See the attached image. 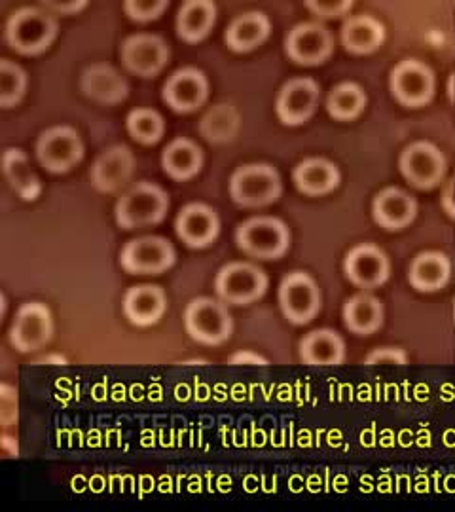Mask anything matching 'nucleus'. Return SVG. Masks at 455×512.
Listing matches in <instances>:
<instances>
[{
    "label": "nucleus",
    "mask_w": 455,
    "mask_h": 512,
    "mask_svg": "<svg viewBox=\"0 0 455 512\" xmlns=\"http://www.w3.org/2000/svg\"><path fill=\"white\" fill-rule=\"evenodd\" d=\"M80 90L91 101L114 107L128 99L129 84L126 76L110 63H93L80 76Z\"/></svg>",
    "instance_id": "obj_20"
},
{
    "label": "nucleus",
    "mask_w": 455,
    "mask_h": 512,
    "mask_svg": "<svg viewBox=\"0 0 455 512\" xmlns=\"http://www.w3.org/2000/svg\"><path fill=\"white\" fill-rule=\"evenodd\" d=\"M236 243L247 256L279 260L291 249V230L281 219L258 215L237 226Z\"/></svg>",
    "instance_id": "obj_3"
},
{
    "label": "nucleus",
    "mask_w": 455,
    "mask_h": 512,
    "mask_svg": "<svg viewBox=\"0 0 455 512\" xmlns=\"http://www.w3.org/2000/svg\"><path fill=\"white\" fill-rule=\"evenodd\" d=\"M175 232L190 249H205L219 238V213L207 203H188L175 219Z\"/></svg>",
    "instance_id": "obj_18"
},
{
    "label": "nucleus",
    "mask_w": 455,
    "mask_h": 512,
    "mask_svg": "<svg viewBox=\"0 0 455 512\" xmlns=\"http://www.w3.org/2000/svg\"><path fill=\"white\" fill-rule=\"evenodd\" d=\"M230 363L232 365H241V363H249V365H266V361L258 355H253L249 351H239L236 355L230 357Z\"/></svg>",
    "instance_id": "obj_41"
},
{
    "label": "nucleus",
    "mask_w": 455,
    "mask_h": 512,
    "mask_svg": "<svg viewBox=\"0 0 455 512\" xmlns=\"http://www.w3.org/2000/svg\"><path fill=\"white\" fill-rule=\"evenodd\" d=\"M272 35V21L264 12H245L228 25L224 33L226 46L236 54L253 52Z\"/></svg>",
    "instance_id": "obj_23"
},
{
    "label": "nucleus",
    "mask_w": 455,
    "mask_h": 512,
    "mask_svg": "<svg viewBox=\"0 0 455 512\" xmlns=\"http://www.w3.org/2000/svg\"><path fill=\"white\" fill-rule=\"evenodd\" d=\"M334 52V37L325 25L306 21L294 25L285 37V54L296 65L317 67L330 59Z\"/></svg>",
    "instance_id": "obj_13"
},
{
    "label": "nucleus",
    "mask_w": 455,
    "mask_h": 512,
    "mask_svg": "<svg viewBox=\"0 0 455 512\" xmlns=\"http://www.w3.org/2000/svg\"><path fill=\"white\" fill-rule=\"evenodd\" d=\"M217 25V4L213 0H186L177 14V35L186 44H198Z\"/></svg>",
    "instance_id": "obj_27"
},
{
    "label": "nucleus",
    "mask_w": 455,
    "mask_h": 512,
    "mask_svg": "<svg viewBox=\"0 0 455 512\" xmlns=\"http://www.w3.org/2000/svg\"><path fill=\"white\" fill-rule=\"evenodd\" d=\"M340 38L349 54H374L385 42V25L370 14L349 16L342 25Z\"/></svg>",
    "instance_id": "obj_28"
},
{
    "label": "nucleus",
    "mask_w": 455,
    "mask_h": 512,
    "mask_svg": "<svg viewBox=\"0 0 455 512\" xmlns=\"http://www.w3.org/2000/svg\"><path fill=\"white\" fill-rule=\"evenodd\" d=\"M177 262V251L162 236L129 239L120 251V266L131 275H160Z\"/></svg>",
    "instance_id": "obj_7"
},
{
    "label": "nucleus",
    "mask_w": 455,
    "mask_h": 512,
    "mask_svg": "<svg viewBox=\"0 0 455 512\" xmlns=\"http://www.w3.org/2000/svg\"><path fill=\"white\" fill-rule=\"evenodd\" d=\"M368 105L363 88L355 82H342L334 86L327 97V112L338 122L357 120Z\"/></svg>",
    "instance_id": "obj_33"
},
{
    "label": "nucleus",
    "mask_w": 455,
    "mask_h": 512,
    "mask_svg": "<svg viewBox=\"0 0 455 512\" xmlns=\"http://www.w3.org/2000/svg\"><path fill=\"white\" fill-rule=\"evenodd\" d=\"M18 421V391L2 385V423L12 425Z\"/></svg>",
    "instance_id": "obj_40"
},
{
    "label": "nucleus",
    "mask_w": 455,
    "mask_h": 512,
    "mask_svg": "<svg viewBox=\"0 0 455 512\" xmlns=\"http://www.w3.org/2000/svg\"><path fill=\"white\" fill-rule=\"evenodd\" d=\"M268 275L253 262H228L215 277V293L222 302L249 306L268 291Z\"/></svg>",
    "instance_id": "obj_6"
},
{
    "label": "nucleus",
    "mask_w": 455,
    "mask_h": 512,
    "mask_svg": "<svg viewBox=\"0 0 455 512\" xmlns=\"http://www.w3.org/2000/svg\"><path fill=\"white\" fill-rule=\"evenodd\" d=\"M54 336L52 311L38 300L19 306L16 319L10 329V344L19 353H35L46 348Z\"/></svg>",
    "instance_id": "obj_11"
},
{
    "label": "nucleus",
    "mask_w": 455,
    "mask_h": 512,
    "mask_svg": "<svg viewBox=\"0 0 455 512\" xmlns=\"http://www.w3.org/2000/svg\"><path fill=\"white\" fill-rule=\"evenodd\" d=\"M306 8L319 18H342L351 12L353 2H349V0H308Z\"/></svg>",
    "instance_id": "obj_37"
},
{
    "label": "nucleus",
    "mask_w": 455,
    "mask_h": 512,
    "mask_svg": "<svg viewBox=\"0 0 455 512\" xmlns=\"http://www.w3.org/2000/svg\"><path fill=\"white\" fill-rule=\"evenodd\" d=\"M38 6L52 14L74 16V14H80L84 8H88V2L86 0H42Z\"/></svg>",
    "instance_id": "obj_39"
},
{
    "label": "nucleus",
    "mask_w": 455,
    "mask_h": 512,
    "mask_svg": "<svg viewBox=\"0 0 455 512\" xmlns=\"http://www.w3.org/2000/svg\"><path fill=\"white\" fill-rule=\"evenodd\" d=\"M184 329L192 340L203 346H220L230 340L234 332V319L226 302L209 296H200L184 308Z\"/></svg>",
    "instance_id": "obj_5"
},
{
    "label": "nucleus",
    "mask_w": 455,
    "mask_h": 512,
    "mask_svg": "<svg viewBox=\"0 0 455 512\" xmlns=\"http://www.w3.org/2000/svg\"><path fill=\"white\" fill-rule=\"evenodd\" d=\"M124 10L129 19L137 23H148L164 16L169 10V2L167 0H128L124 2Z\"/></svg>",
    "instance_id": "obj_36"
},
{
    "label": "nucleus",
    "mask_w": 455,
    "mask_h": 512,
    "mask_svg": "<svg viewBox=\"0 0 455 512\" xmlns=\"http://www.w3.org/2000/svg\"><path fill=\"white\" fill-rule=\"evenodd\" d=\"M135 171V154L126 145H114L97 156L90 169L93 188L101 194L118 192L131 181Z\"/></svg>",
    "instance_id": "obj_19"
},
{
    "label": "nucleus",
    "mask_w": 455,
    "mask_h": 512,
    "mask_svg": "<svg viewBox=\"0 0 455 512\" xmlns=\"http://www.w3.org/2000/svg\"><path fill=\"white\" fill-rule=\"evenodd\" d=\"M2 171L8 184L25 202H35L42 194V183L31 169L29 156L21 148H8L2 156Z\"/></svg>",
    "instance_id": "obj_30"
},
{
    "label": "nucleus",
    "mask_w": 455,
    "mask_h": 512,
    "mask_svg": "<svg viewBox=\"0 0 455 512\" xmlns=\"http://www.w3.org/2000/svg\"><path fill=\"white\" fill-rule=\"evenodd\" d=\"M344 274L355 287L376 289L389 279L391 262L378 245L364 241L347 253L344 258Z\"/></svg>",
    "instance_id": "obj_16"
},
{
    "label": "nucleus",
    "mask_w": 455,
    "mask_h": 512,
    "mask_svg": "<svg viewBox=\"0 0 455 512\" xmlns=\"http://www.w3.org/2000/svg\"><path fill=\"white\" fill-rule=\"evenodd\" d=\"M120 59L128 73L141 78H154L167 67L171 48L160 35L137 33L122 42Z\"/></svg>",
    "instance_id": "obj_12"
},
{
    "label": "nucleus",
    "mask_w": 455,
    "mask_h": 512,
    "mask_svg": "<svg viewBox=\"0 0 455 512\" xmlns=\"http://www.w3.org/2000/svg\"><path fill=\"white\" fill-rule=\"evenodd\" d=\"M59 35L57 19L40 6L16 10L4 27L6 44L21 55L44 54Z\"/></svg>",
    "instance_id": "obj_1"
},
{
    "label": "nucleus",
    "mask_w": 455,
    "mask_h": 512,
    "mask_svg": "<svg viewBox=\"0 0 455 512\" xmlns=\"http://www.w3.org/2000/svg\"><path fill=\"white\" fill-rule=\"evenodd\" d=\"M435 73L429 65L419 59H402L389 76V88L393 97L408 109H419L433 101L435 97Z\"/></svg>",
    "instance_id": "obj_9"
},
{
    "label": "nucleus",
    "mask_w": 455,
    "mask_h": 512,
    "mask_svg": "<svg viewBox=\"0 0 455 512\" xmlns=\"http://www.w3.org/2000/svg\"><path fill=\"white\" fill-rule=\"evenodd\" d=\"M321 103V86L308 76L291 78L283 84L275 99V112L281 124L302 126L317 112Z\"/></svg>",
    "instance_id": "obj_14"
},
{
    "label": "nucleus",
    "mask_w": 455,
    "mask_h": 512,
    "mask_svg": "<svg viewBox=\"0 0 455 512\" xmlns=\"http://www.w3.org/2000/svg\"><path fill=\"white\" fill-rule=\"evenodd\" d=\"M126 128L133 141L152 147L162 141L165 133L164 116L158 110L148 109V107H137L129 110L126 118Z\"/></svg>",
    "instance_id": "obj_34"
},
{
    "label": "nucleus",
    "mask_w": 455,
    "mask_h": 512,
    "mask_svg": "<svg viewBox=\"0 0 455 512\" xmlns=\"http://www.w3.org/2000/svg\"><path fill=\"white\" fill-rule=\"evenodd\" d=\"M162 99L179 114L194 112L209 99V78L196 67H182L165 80Z\"/></svg>",
    "instance_id": "obj_17"
},
{
    "label": "nucleus",
    "mask_w": 455,
    "mask_h": 512,
    "mask_svg": "<svg viewBox=\"0 0 455 512\" xmlns=\"http://www.w3.org/2000/svg\"><path fill=\"white\" fill-rule=\"evenodd\" d=\"M230 198L239 207L258 209L277 202L283 194L279 171L270 164L239 165L230 177Z\"/></svg>",
    "instance_id": "obj_4"
},
{
    "label": "nucleus",
    "mask_w": 455,
    "mask_h": 512,
    "mask_svg": "<svg viewBox=\"0 0 455 512\" xmlns=\"http://www.w3.org/2000/svg\"><path fill=\"white\" fill-rule=\"evenodd\" d=\"M402 177L419 190L435 188L446 175V158L429 141H416L404 148L399 158Z\"/></svg>",
    "instance_id": "obj_15"
},
{
    "label": "nucleus",
    "mask_w": 455,
    "mask_h": 512,
    "mask_svg": "<svg viewBox=\"0 0 455 512\" xmlns=\"http://www.w3.org/2000/svg\"><path fill=\"white\" fill-rule=\"evenodd\" d=\"M450 274V258L438 251L419 253L408 266V281L419 293H437L448 283Z\"/></svg>",
    "instance_id": "obj_29"
},
{
    "label": "nucleus",
    "mask_w": 455,
    "mask_h": 512,
    "mask_svg": "<svg viewBox=\"0 0 455 512\" xmlns=\"http://www.w3.org/2000/svg\"><path fill=\"white\" fill-rule=\"evenodd\" d=\"M122 310L129 323L135 327L145 329L156 325L167 311V294L164 287L152 283L129 287L124 294Z\"/></svg>",
    "instance_id": "obj_21"
},
{
    "label": "nucleus",
    "mask_w": 455,
    "mask_h": 512,
    "mask_svg": "<svg viewBox=\"0 0 455 512\" xmlns=\"http://www.w3.org/2000/svg\"><path fill=\"white\" fill-rule=\"evenodd\" d=\"M169 205V194L160 184L139 181L118 198L114 215L120 228L135 230L164 222Z\"/></svg>",
    "instance_id": "obj_2"
},
{
    "label": "nucleus",
    "mask_w": 455,
    "mask_h": 512,
    "mask_svg": "<svg viewBox=\"0 0 455 512\" xmlns=\"http://www.w3.org/2000/svg\"><path fill=\"white\" fill-rule=\"evenodd\" d=\"M300 359L310 366L342 365L346 361V342L336 330H311L300 340Z\"/></svg>",
    "instance_id": "obj_25"
},
{
    "label": "nucleus",
    "mask_w": 455,
    "mask_h": 512,
    "mask_svg": "<svg viewBox=\"0 0 455 512\" xmlns=\"http://www.w3.org/2000/svg\"><path fill=\"white\" fill-rule=\"evenodd\" d=\"M29 86V76L23 67L10 59L0 61V105L2 109L18 107Z\"/></svg>",
    "instance_id": "obj_35"
},
{
    "label": "nucleus",
    "mask_w": 455,
    "mask_h": 512,
    "mask_svg": "<svg viewBox=\"0 0 455 512\" xmlns=\"http://www.w3.org/2000/svg\"><path fill=\"white\" fill-rule=\"evenodd\" d=\"M279 306L292 325H306L323 308V294L310 274L294 270L279 285Z\"/></svg>",
    "instance_id": "obj_8"
},
{
    "label": "nucleus",
    "mask_w": 455,
    "mask_h": 512,
    "mask_svg": "<svg viewBox=\"0 0 455 512\" xmlns=\"http://www.w3.org/2000/svg\"><path fill=\"white\" fill-rule=\"evenodd\" d=\"M383 304L372 294H355L344 304V323L347 329L359 336L374 334L382 329Z\"/></svg>",
    "instance_id": "obj_31"
},
{
    "label": "nucleus",
    "mask_w": 455,
    "mask_h": 512,
    "mask_svg": "<svg viewBox=\"0 0 455 512\" xmlns=\"http://www.w3.org/2000/svg\"><path fill=\"white\" fill-rule=\"evenodd\" d=\"M406 361H408L406 351L401 348H391V346L372 349L364 357L366 365H406Z\"/></svg>",
    "instance_id": "obj_38"
},
{
    "label": "nucleus",
    "mask_w": 455,
    "mask_h": 512,
    "mask_svg": "<svg viewBox=\"0 0 455 512\" xmlns=\"http://www.w3.org/2000/svg\"><path fill=\"white\" fill-rule=\"evenodd\" d=\"M203 150L188 137L173 139L162 152V167L165 175L177 183H186L200 175L203 167Z\"/></svg>",
    "instance_id": "obj_26"
},
{
    "label": "nucleus",
    "mask_w": 455,
    "mask_h": 512,
    "mask_svg": "<svg viewBox=\"0 0 455 512\" xmlns=\"http://www.w3.org/2000/svg\"><path fill=\"white\" fill-rule=\"evenodd\" d=\"M35 152L38 164L54 175H61L82 162L84 143L71 126H54L40 133Z\"/></svg>",
    "instance_id": "obj_10"
},
{
    "label": "nucleus",
    "mask_w": 455,
    "mask_h": 512,
    "mask_svg": "<svg viewBox=\"0 0 455 512\" xmlns=\"http://www.w3.org/2000/svg\"><path fill=\"white\" fill-rule=\"evenodd\" d=\"M10 440H12V437L4 435V437H2V448H4V452H6V454H10V456H18V442L14 440V442L10 444Z\"/></svg>",
    "instance_id": "obj_42"
},
{
    "label": "nucleus",
    "mask_w": 455,
    "mask_h": 512,
    "mask_svg": "<svg viewBox=\"0 0 455 512\" xmlns=\"http://www.w3.org/2000/svg\"><path fill=\"white\" fill-rule=\"evenodd\" d=\"M241 128V116L234 105L219 103L201 116L198 131L211 145H224L236 139Z\"/></svg>",
    "instance_id": "obj_32"
},
{
    "label": "nucleus",
    "mask_w": 455,
    "mask_h": 512,
    "mask_svg": "<svg viewBox=\"0 0 455 512\" xmlns=\"http://www.w3.org/2000/svg\"><path fill=\"white\" fill-rule=\"evenodd\" d=\"M372 215L385 230H402L416 220L418 202L406 190L389 186L376 194L372 202Z\"/></svg>",
    "instance_id": "obj_22"
},
{
    "label": "nucleus",
    "mask_w": 455,
    "mask_h": 512,
    "mask_svg": "<svg viewBox=\"0 0 455 512\" xmlns=\"http://www.w3.org/2000/svg\"><path fill=\"white\" fill-rule=\"evenodd\" d=\"M340 179V169L325 158H308L292 171V181L296 188L311 198L334 192L340 186Z\"/></svg>",
    "instance_id": "obj_24"
}]
</instances>
